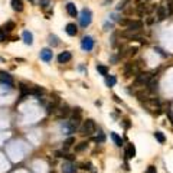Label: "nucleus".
<instances>
[{"instance_id": "nucleus-19", "label": "nucleus", "mask_w": 173, "mask_h": 173, "mask_svg": "<svg viewBox=\"0 0 173 173\" xmlns=\"http://www.w3.org/2000/svg\"><path fill=\"white\" fill-rule=\"evenodd\" d=\"M74 143H75V139H74V137H68V139L63 141V149L67 150V149H69Z\"/></svg>"}, {"instance_id": "nucleus-24", "label": "nucleus", "mask_w": 173, "mask_h": 173, "mask_svg": "<svg viewBox=\"0 0 173 173\" xmlns=\"http://www.w3.org/2000/svg\"><path fill=\"white\" fill-rule=\"evenodd\" d=\"M85 149H87V143L82 141V143H80L78 146H75V152H82V150H85Z\"/></svg>"}, {"instance_id": "nucleus-3", "label": "nucleus", "mask_w": 173, "mask_h": 173, "mask_svg": "<svg viewBox=\"0 0 173 173\" xmlns=\"http://www.w3.org/2000/svg\"><path fill=\"white\" fill-rule=\"evenodd\" d=\"M120 23L127 26V29L130 32H139L141 28H143V23L140 20H120Z\"/></svg>"}, {"instance_id": "nucleus-22", "label": "nucleus", "mask_w": 173, "mask_h": 173, "mask_svg": "<svg viewBox=\"0 0 173 173\" xmlns=\"http://www.w3.org/2000/svg\"><path fill=\"white\" fill-rule=\"evenodd\" d=\"M13 28H15V25H13V22H9L7 25H4L3 28H0V30H2V32H4V33H6V32H10V30L13 29Z\"/></svg>"}, {"instance_id": "nucleus-5", "label": "nucleus", "mask_w": 173, "mask_h": 173, "mask_svg": "<svg viewBox=\"0 0 173 173\" xmlns=\"http://www.w3.org/2000/svg\"><path fill=\"white\" fill-rule=\"evenodd\" d=\"M81 46H82V49L84 51H93L94 48V39L93 36H84L82 38V41H81Z\"/></svg>"}, {"instance_id": "nucleus-9", "label": "nucleus", "mask_w": 173, "mask_h": 173, "mask_svg": "<svg viewBox=\"0 0 173 173\" xmlns=\"http://www.w3.org/2000/svg\"><path fill=\"white\" fill-rule=\"evenodd\" d=\"M0 81H2L3 84H7L9 87L13 85V78L9 75V74H6V72H0Z\"/></svg>"}, {"instance_id": "nucleus-28", "label": "nucleus", "mask_w": 173, "mask_h": 173, "mask_svg": "<svg viewBox=\"0 0 173 173\" xmlns=\"http://www.w3.org/2000/svg\"><path fill=\"white\" fill-rule=\"evenodd\" d=\"M167 117H169L170 123H172V126H173V111L172 110H167Z\"/></svg>"}, {"instance_id": "nucleus-27", "label": "nucleus", "mask_w": 173, "mask_h": 173, "mask_svg": "<svg viewBox=\"0 0 173 173\" xmlns=\"http://www.w3.org/2000/svg\"><path fill=\"white\" fill-rule=\"evenodd\" d=\"M146 173H157V170H156V167H154V166H149L147 172H146Z\"/></svg>"}, {"instance_id": "nucleus-20", "label": "nucleus", "mask_w": 173, "mask_h": 173, "mask_svg": "<svg viewBox=\"0 0 173 173\" xmlns=\"http://www.w3.org/2000/svg\"><path fill=\"white\" fill-rule=\"evenodd\" d=\"M49 45H52V46H58V45H59L58 36H55V35H51V36H49Z\"/></svg>"}, {"instance_id": "nucleus-21", "label": "nucleus", "mask_w": 173, "mask_h": 173, "mask_svg": "<svg viewBox=\"0 0 173 173\" xmlns=\"http://www.w3.org/2000/svg\"><path fill=\"white\" fill-rule=\"evenodd\" d=\"M97 71L104 76L108 75V69H107V67H104V65H97Z\"/></svg>"}, {"instance_id": "nucleus-15", "label": "nucleus", "mask_w": 173, "mask_h": 173, "mask_svg": "<svg viewBox=\"0 0 173 173\" xmlns=\"http://www.w3.org/2000/svg\"><path fill=\"white\" fill-rule=\"evenodd\" d=\"M12 9L15 12H22L23 10V2L22 0H12Z\"/></svg>"}, {"instance_id": "nucleus-16", "label": "nucleus", "mask_w": 173, "mask_h": 173, "mask_svg": "<svg viewBox=\"0 0 173 173\" xmlns=\"http://www.w3.org/2000/svg\"><path fill=\"white\" fill-rule=\"evenodd\" d=\"M157 17H159V20H163L165 17H167V10H166L165 6H159L157 7Z\"/></svg>"}, {"instance_id": "nucleus-10", "label": "nucleus", "mask_w": 173, "mask_h": 173, "mask_svg": "<svg viewBox=\"0 0 173 173\" xmlns=\"http://www.w3.org/2000/svg\"><path fill=\"white\" fill-rule=\"evenodd\" d=\"M22 38H23V42L26 45H32L33 43V35L30 33L29 30H25L23 33H22Z\"/></svg>"}, {"instance_id": "nucleus-23", "label": "nucleus", "mask_w": 173, "mask_h": 173, "mask_svg": "<svg viewBox=\"0 0 173 173\" xmlns=\"http://www.w3.org/2000/svg\"><path fill=\"white\" fill-rule=\"evenodd\" d=\"M106 84L108 85V87L115 85V78H114V76H107V78H106Z\"/></svg>"}, {"instance_id": "nucleus-8", "label": "nucleus", "mask_w": 173, "mask_h": 173, "mask_svg": "<svg viewBox=\"0 0 173 173\" xmlns=\"http://www.w3.org/2000/svg\"><path fill=\"white\" fill-rule=\"evenodd\" d=\"M56 114H58L59 118L67 117V115L69 114V107H68L67 104H61V106L58 107V110H56Z\"/></svg>"}, {"instance_id": "nucleus-2", "label": "nucleus", "mask_w": 173, "mask_h": 173, "mask_svg": "<svg viewBox=\"0 0 173 173\" xmlns=\"http://www.w3.org/2000/svg\"><path fill=\"white\" fill-rule=\"evenodd\" d=\"M95 123H94V120H87V121H84V124H82V127H81V134L84 136H93L94 133H95Z\"/></svg>"}, {"instance_id": "nucleus-14", "label": "nucleus", "mask_w": 173, "mask_h": 173, "mask_svg": "<svg viewBox=\"0 0 173 173\" xmlns=\"http://www.w3.org/2000/svg\"><path fill=\"white\" fill-rule=\"evenodd\" d=\"M147 87H149V91H152V93H154V91H156V89H157V78H156V76H152V78L149 80Z\"/></svg>"}, {"instance_id": "nucleus-7", "label": "nucleus", "mask_w": 173, "mask_h": 173, "mask_svg": "<svg viewBox=\"0 0 173 173\" xmlns=\"http://www.w3.org/2000/svg\"><path fill=\"white\" fill-rule=\"evenodd\" d=\"M71 58H72V55H71V52H69V51L61 52V54L58 55V62L59 63H67V62H69V61H71Z\"/></svg>"}, {"instance_id": "nucleus-30", "label": "nucleus", "mask_w": 173, "mask_h": 173, "mask_svg": "<svg viewBox=\"0 0 173 173\" xmlns=\"http://www.w3.org/2000/svg\"><path fill=\"white\" fill-rule=\"evenodd\" d=\"M29 2H32V3H35V2H36V0H29Z\"/></svg>"}, {"instance_id": "nucleus-11", "label": "nucleus", "mask_w": 173, "mask_h": 173, "mask_svg": "<svg viewBox=\"0 0 173 173\" xmlns=\"http://www.w3.org/2000/svg\"><path fill=\"white\" fill-rule=\"evenodd\" d=\"M65 30H67V33L69 35V36H75V35L78 33V28H76L75 23H68Z\"/></svg>"}, {"instance_id": "nucleus-17", "label": "nucleus", "mask_w": 173, "mask_h": 173, "mask_svg": "<svg viewBox=\"0 0 173 173\" xmlns=\"http://www.w3.org/2000/svg\"><path fill=\"white\" fill-rule=\"evenodd\" d=\"M111 139H113V141L115 143V146H118V147L123 146V139L117 134V133H111Z\"/></svg>"}, {"instance_id": "nucleus-29", "label": "nucleus", "mask_w": 173, "mask_h": 173, "mask_svg": "<svg viewBox=\"0 0 173 173\" xmlns=\"http://www.w3.org/2000/svg\"><path fill=\"white\" fill-rule=\"evenodd\" d=\"M104 140H106L104 134H100V137H97V139H95V141H104Z\"/></svg>"}, {"instance_id": "nucleus-1", "label": "nucleus", "mask_w": 173, "mask_h": 173, "mask_svg": "<svg viewBox=\"0 0 173 173\" xmlns=\"http://www.w3.org/2000/svg\"><path fill=\"white\" fill-rule=\"evenodd\" d=\"M91 20H93V13L89 9H82L80 13V25L82 28H87V26L91 25Z\"/></svg>"}, {"instance_id": "nucleus-26", "label": "nucleus", "mask_w": 173, "mask_h": 173, "mask_svg": "<svg viewBox=\"0 0 173 173\" xmlns=\"http://www.w3.org/2000/svg\"><path fill=\"white\" fill-rule=\"evenodd\" d=\"M39 4L42 7H46V6H49V0H39Z\"/></svg>"}, {"instance_id": "nucleus-13", "label": "nucleus", "mask_w": 173, "mask_h": 173, "mask_svg": "<svg viewBox=\"0 0 173 173\" xmlns=\"http://www.w3.org/2000/svg\"><path fill=\"white\" fill-rule=\"evenodd\" d=\"M67 12H68V15L72 16V17L78 16V10H76V6L74 3H68L67 4Z\"/></svg>"}, {"instance_id": "nucleus-4", "label": "nucleus", "mask_w": 173, "mask_h": 173, "mask_svg": "<svg viewBox=\"0 0 173 173\" xmlns=\"http://www.w3.org/2000/svg\"><path fill=\"white\" fill-rule=\"evenodd\" d=\"M80 124H81V115L74 114L71 117V120L68 121V130H69V131H75L76 128L80 127Z\"/></svg>"}, {"instance_id": "nucleus-25", "label": "nucleus", "mask_w": 173, "mask_h": 173, "mask_svg": "<svg viewBox=\"0 0 173 173\" xmlns=\"http://www.w3.org/2000/svg\"><path fill=\"white\" fill-rule=\"evenodd\" d=\"M43 93H45V91H43V88H39V87L32 88V94H35V95H42Z\"/></svg>"}, {"instance_id": "nucleus-6", "label": "nucleus", "mask_w": 173, "mask_h": 173, "mask_svg": "<svg viewBox=\"0 0 173 173\" xmlns=\"http://www.w3.org/2000/svg\"><path fill=\"white\" fill-rule=\"evenodd\" d=\"M52 56H54V54H52V51L49 49V48H45V49L41 51V59L45 61V62H51Z\"/></svg>"}, {"instance_id": "nucleus-18", "label": "nucleus", "mask_w": 173, "mask_h": 173, "mask_svg": "<svg viewBox=\"0 0 173 173\" xmlns=\"http://www.w3.org/2000/svg\"><path fill=\"white\" fill-rule=\"evenodd\" d=\"M154 137H156V140L159 141V143H162V144L166 141V137H165V134H163L162 131H156V133H154Z\"/></svg>"}, {"instance_id": "nucleus-12", "label": "nucleus", "mask_w": 173, "mask_h": 173, "mask_svg": "<svg viewBox=\"0 0 173 173\" xmlns=\"http://www.w3.org/2000/svg\"><path fill=\"white\" fill-rule=\"evenodd\" d=\"M136 156V147H134V144H127V147H126V157L127 159H133V157Z\"/></svg>"}]
</instances>
